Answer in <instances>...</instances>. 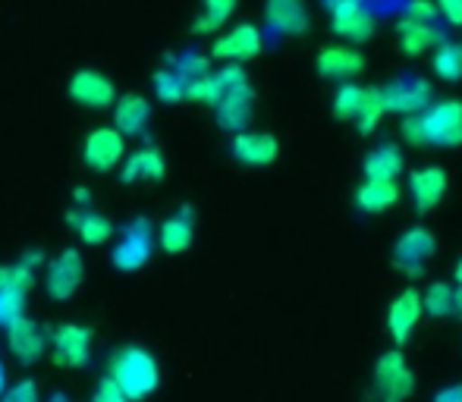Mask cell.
Instances as JSON below:
<instances>
[{
    "label": "cell",
    "instance_id": "42",
    "mask_svg": "<svg viewBox=\"0 0 462 402\" xmlns=\"http://www.w3.org/2000/svg\"><path fill=\"white\" fill-rule=\"evenodd\" d=\"M73 201L76 205H88V201H92V192H88L86 186H79V189L73 192Z\"/></svg>",
    "mask_w": 462,
    "mask_h": 402
},
{
    "label": "cell",
    "instance_id": "4",
    "mask_svg": "<svg viewBox=\"0 0 462 402\" xmlns=\"http://www.w3.org/2000/svg\"><path fill=\"white\" fill-rule=\"evenodd\" d=\"M154 251V226L148 217H135L133 224H126L123 230V239L116 242V249L110 251V261H114L116 270L123 274H133V270H142L148 264Z\"/></svg>",
    "mask_w": 462,
    "mask_h": 402
},
{
    "label": "cell",
    "instance_id": "16",
    "mask_svg": "<svg viewBox=\"0 0 462 402\" xmlns=\"http://www.w3.org/2000/svg\"><path fill=\"white\" fill-rule=\"evenodd\" d=\"M230 151L245 167H268L280 158V142L271 132H236L230 142Z\"/></svg>",
    "mask_w": 462,
    "mask_h": 402
},
{
    "label": "cell",
    "instance_id": "34",
    "mask_svg": "<svg viewBox=\"0 0 462 402\" xmlns=\"http://www.w3.org/2000/svg\"><path fill=\"white\" fill-rule=\"evenodd\" d=\"M220 98H224V86H220L217 73L201 76V79L189 82V88H186V101H199V104H208V107H214Z\"/></svg>",
    "mask_w": 462,
    "mask_h": 402
},
{
    "label": "cell",
    "instance_id": "17",
    "mask_svg": "<svg viewBox=\"0 0 462 402\" xmlns=\"http://www.w3.org/2000/svg\"><path fill=\"white\" fill-rule=\"evenodd\" d=\"M195 239V207L183 205L171 214V217L161 220L158 226V245L164 255H183Z\"/></svg>",
    "mask_w": 462,
    "mask_h": 402
},
{
    "label": "cell",
    "instance_id": "3",
    "mask_svg": "<svg viewBox=\"0 0 462 402\" xmlns=\"http://www.w3.org/2000/svg\"><path fill=\"white\" fill-rule=\"evenodd\" d=\"M415 393V374L400 349H390L374 361L371 402H406Z\"/></svg>",
    "mask_w": 462,
    "mask_h": 402
},
{
    "label": "cell",
    "instance_id": "6",
    "mask_svg": "<svg viewBox=\"0 0 462 402\" xmlns=\"http://www.w3.org/2000/svg\"><path fill=\"white\" fill-rule=\"evenodd\" d=\"M381 101L383 110L393 114L412 116L431 104V86L421 79L419 73H400L396 79H390L387 86H381Z\"/></svg>",
    "mask_w": 462,
    "mask_h": 402
},
{
    "label": "cell",
    "instance_id": "5",
    "mask_svg": "<svg viewBox=\"0 0 462 402\" xmlns=\"http://www.w3.org/2000/svg\"><path fill=\"white\" fill-rule=\"evenodd\" d=\"M92 340L95 330L86 327V324H60V327L51 330L48 343H51V355H54L57 368H82L92 355Z\"/></svg>",
    "mask_w": 462,
    "mask_h": 402
},
{
    "label": "cell",
    "instance_id": "13",
    "mask_svg": "<svg viewBox=\"0 0 462 402\" xmlns=\"http://www.w3.org/2000/svg\"><path fill=\"white\" fill-rule=\"evenodd\" d=\"M6 349H10L19 365H35L44 355V349H48V333L23 315L6 327Z\"/></svg>",
    "mask_w": 462,
    "mask_h": 402
},
{
    "label": "cell",
    "instance_id": "38",
    "mask_svg": "<svg viewBox=\"0 0 462 402\" xmlns=\"http://www.w3.org/2000/svg\"><path fill=\"white\" fill-rule=\"evenodd\" d=\"M92 402H129V399H126V393H123L120 387L114 384V380L101 378V380H97V387H95Z\"/></svg>",
    "mask_w": 462,
    "mask_h": 402
},
{
    "label": "cell",
    "instance_id": "26",
    "mask_svg": "<svg viewBox=\"0 0 462 402\" xmlns=\"http://www.w3.org/2000/svg\"><path fill=\"white\" fill-rule=\"evenodd\" d=\"M69 224H73V230L79 233V239L86 245H104L114 236V224H110L104 214H95V211H88V214L69 211Z\"/></svg>",
    "mask_w": 462,
    "mask_h": 402
},
{
    "label": "cell",
    "instance_id": "9",
    "mask_svg": "<svg viewBox=\"0 0 462 402\" xmlns=\"http://www.w3.org/2000/svg\"><path fill=\"white\" fill-rule=\"evenodd\" d=\"M123 154H126V139H123L114 126L92 129L86 145H82V160H86V167L95 173L114 170V167L123 160Z\"/></svg>",
    "mask_w": 462,
    "mask_h": 402
},
{
    "label": "cell",
    "instance_id": "33",
    "mask_svg": "<svg viewBox=\"0 0 462 402\" xmlns=\"http://www.w3.org/2000/svg\"><path fill=\"white\" fill-rule=\"evenodd\" d=\"M167 67H173L177 69L180 76H183L186 82H195V79H201V76H208L211 73V63H208V57L205 54H199L195 48H189V50H183L180 57H171V63Z\"/></svg>",
    "mask_w": 462,
    "mask_h": 402
},
{
    "label": "cell",
    "instance_id": "22",
    "mask_svg": "<svg viewBox=\"0 0 462 402\" xmlns=\"http://www.w3.org/2000/svg\"><path fill=\"white\" fill-rule=\"evenodd\" d=\"M167 173V158L161 154V148L145 145L139 151L129 154V160L123 164V183L135 186V183H158Z\"/></svg>",
    "mask_w": 462,
    "mask_h": 402
},
{
    "label": "cell",
    "instance_id": "44",
    "mask_svg": "<svg viewBox=\"0 0 462 402\" xmlns=\"http://www.w3.org/2000/svg\"><path fill=\"white\" fill-rule=\"evenodd\" d=\"M453 287H459V289H462V258H459L457 270H453Z\"/></svg>",
    "mask_w": 462,
    "mask_h": 402
},
{
    "label": "cell",
    "instance_id": "21",
    "mask_svg": "<svg viewBox=\"0 0 462 402\" xmlns=\"http://www.w3.org/2000/svg\"><path fill=\"white\" fill-rule=\"evenodd\" d=\"M264 19L277 35H305L309 32V6L305 0H268Z\"/></svg>",
    "mask_w": 462,
    "mask_h": 402
},
{
    "label": "cell",
    "instance_id": "25",
    "mask_svg": "<svg viewBox=\"0 0 462 402\" xmlns=\"http://www.w3.org/2000/svg\"><path fill=\"white\" fill-rule=\"evenodd\" d=\"M400 201V189L396 183H383V179H365L356 192V207L362 214H381Z\"/></svg>",
    "mask_w": 462,
    "mask_h": 402
},
{
    "label": "cell",
    "instance_id": "37",
    "mask_svg": "<svg viewBox=\"0 0 462 402\" xmlns=\"http://www.w3.org/2000/svg\"><path fill=\"white\" fill-rule=\"evenodd\" d=\"M406 19H412V23H438V6L431 0H412L406 10Z\"/></svg>",
    "mask_w": 462,
    "mask_h": 402
},
{
    "label": "cell",
    "instance_id": "31",
    "mask_svg": "<svg viewBox=\"0 0 462 402\" xmlns=\"http://www.w3.org/2000/svg\"><path fill=\"white\" fill-rule=\"evenodd\" d=\"M152 82H154V95H158V98L164 101V104H177V101L186 98L189 82L173 67L158 69V73L152 76Z\"/></svg>",
    "mask_w": 462,
    "mask_h": 402
},
{
    "label": "cell",
    "instance_id": "14",
    "mask_svg": "<svg viewBox=\"0 0 462 402\" xmlns=\"http://www.w3.org/2000/svg\"><path fill=\"white\" fill-rule=\"evenodd\" d=\"M419 317H421V293L415 287L402 289L387 308V330H390V340L396 346H406L409 336L415 333L419 327Z\"/></svg>",
    "mask_w": 462,
    "mask_h": 402
},
{
    "label": "cell",
    "instance_id": "39",
    "mask_svg": "<svg viewBox=\"0 0 462 402\" xmlns=\"http://www.w3.org/2000/svg\"><path fill=\"white\" fill-rule=\"evenodd\" d=\"M434 6H438V16L462 29V0H434Z\"/></svg>",
    "mask_w": 462,
    "mask_h": 402
},
{
    "label": "cell",
    "instance_id": "10",
    "mask_svg": "<svg viewBox=\"0 0 462 402\" xmlns=\"http://www.w3.org/2000/svg\"><path fill=\"white\" fill-rule=\"evenodd\" d=\"M258 54H262V32H258L252 23L233 25V29L224 32L211 48V57L226 60V63H239V67Z\"/></svg>",
    "mask_w": 462,
    "mask_h": 402
},
{
    "label": "cell",
    "instance_id": "29",
    "mask_svg": "<svg viewBox=\"0 0 462 402\" xmlns=\"http://www.w3.org/2000/svg\"><path fill=\"white\" fill-rule=\"evenodd\" d=\"M236 4L239 0H201V16L195 19L192 32H199V35H205V32H217L220 25L233 16Z\"/></svg>",
    "mask_w": 462,
    "mask_h": 402
},
{
    "label": "cell",
    "instance_id": "20",
    "mask_svg": "<svg viewBox=\"0 0 462 402\" xmlns=\"http://www.w3.org/2000/svg\"><path fill=\"white\" fill-rule=\"evenodd\" d=\"M152 120V101L145 95H123L114 101V129L123 139H135L148 129Z\"/></svg>",
    "mask_w": 462,
    "mask_h": 402
},
{
    "label": "cell",
    "instance_id": "46",
    "mask_svg": "<svg viewBox=\"0 0 462 402\" xmlns=\"http://www.w3.org/2000/svg\"><path fill=\"white\" fill-rule=\"evenodd\" d=\"M4 390H6V368H4V361H0V397H4Z\"/></svg>",
    "mask_w": 462,
    "mask_h": 402
},
{
    "label": "cell",
    "instance_id": "19",
    "mask_svg": "<svg viewBox=\"0 0 462 402\" xmlns=\"http://www.w3.org/2000/svg\"><path fill=\"white\" fill-rule=\"evenodd\" d=\"M315 69L318 76H324V79H353V76H359L362 69H365V57H362V50L356 48H340V44H330V48H324L321 54H318L315 60Z\"/></svg>",
    "mask_w": 462,
    "mask_h": 402
},
{
    "label": "cell",
    "instance_id": "18",
    "mask_svg": "<svg viewBox=\"0 0 462 402\" xmlns=\"http://www.w3.org/2000/svg\"><path fill=\"white\" fill-rule=\"evenodd\" d=\"M447 186H450V177H447L444 167H421L409 177V192H412L415 211L428 214L444 201Z\"/></svg>",
    "mask_w": 462,
    "mask_h": 402
},
{
    "label": "cell",
    "instance_id": "15",
    "mask_svg": "<svg viewBox=\"0 0 462 402\" xmlns=\"http://www.w3.org/2000/svg\"><path fill=\"white\" fill-rule=\"evenodd\" d=\"M214 114H217V126L226 132H245L255 114V92L252 86H239L224 92V98L214 104Z\"/></svg>",
    "mask_w": 462,
    "mask_h": 402
},
{
    "label": "cell",
    "instance_id": "45",
    "mask_svg": "<svg viewBox=\"0 0 462 402\" xmlns=\"http://www.w3.org/2000/svg\"><path fill=\"white\" fill-rule=\"evenodd\" d=\"M48 402H73V399H69L67 393H60V390H57V393H51Z\"/></svg>",
    "mask_w": 462,
    "mask_h": 402
},
{
    "label": "cell",
    "instance_id": "28",
    "mask_svg": "<svg viewBox=\"0 0 462 402\" xmlns=\"http://www.w3.org/2000/svg\"><path fill=\"white\" fill-rule=\"evenodd\" d=\"M434 76L444 82H459L462 79V44H453V41H440L434 48Z\"/></svg>",
    "mask_w": 462,
    "mask_h": 402
},
{
    "label": "cell",
    "instance_id": "27",
    "mask_svg": "<svg viewBox=\"0 0 462 402\" xmlns=\"http://www.w3.org/2000/svg\"><path fill=\"white\" fill-rule=\"evenodd\" d=\"M371 32H374V19L368 16L365 6H356V10H346V13H340V16H334V35L346 38V41H353V44L371 38Z\"/></svg>",
    "mask_w": 462,
    "mask_h": 402
},
{
    "label": "cell",
    "instance_id": "30",
    "mask_svg": "<svg viewBox=\"0 0 462 402\" xmlns=\"http://www.w3.org/2000/svg\"><path fill=\"white\" fill-rule=\"evenodd\" d=\"M453 296H457L453 283H431L421 293V311H428L431 317H453Z\"/></svg>",
    "mask_w": 462,
    "mask_h": 402
},
{
    "label": "cell",
    "instance_id": "41",
    "mask_svg": "<svg viewBox=\"0 0 462 402\" xmlns=\"http://www.w3.org/2000/svg\"><path fill=\"white\" fill-rule=\"evenodd\" d=\"M431 402H462V380H459V384L444 387V390H438Z\"/></svg>",
    "mask_w": 462,
    "mask_h": 402
},
{
    "label": "cell",
    "instance_id": "7",
    "mask_svg": "<svg viewBox=\"0 0 462 402\" xmlns=\"http://www.w3.org/2000/svg\"><path fill=\"white\" fill-rule=\"evenodd\" d=\"M438 251V239L428 226H412L393 242V268L406 277H419Z\"/></svg>",
    "mask_w": 462,
    "mask_h": 402
},
{
    "label": "cell",
    "instance_id": "35",
    "mask_svg": "<svg viewBox=\"0 0 462 402\" xmlns=\"http://www.w3.org/2000/svg\"><path fill=\"white\" fill-rule=\"evenodd\" d=\"M383 114H387V110H383V101H381V88H365V104H362L359 116H356V123H359V132L362 135L374 132V126L381 123Z\"/></svg>",
    "mask_w": 462,
    "mask_h": 402
},
{
    "label": "cell",
    "instance_id": "1",
    "mask_svg": "<svg viewBox=\"0 0 462 402\" xmlns=\"http://www.w3.org/2000/svg\"><path fill=\"white\" fill-rule=\"evenodd\" d=\"M402 139L421 148H459L462 145V101H434L421 114L406 116Z\"/></svg>",
    "mask_w": 462,
    "mask_h": 402
},
{
    "label": "cell",
    "instance_id": "2",
    "mask_svg": "<svg viewBox=\"0 0 462 402\" xmlns=\"http://www.w3.org/2000/svg\"><path fill=\"white\" fill-rule=\"evenodd\" d=\"M107 378L126 393L129 402L148 399L161 384V368L154 355L142 346H123L110 355V371Z\"/></svg>",
    "mask_w": 462,
    "mask_h": 402
},
{
    "label": "cell",
    "instance_id": "8",
    "mask_svg": "<svg viewBox=\"0 0 462 402\" xmlns=\"http://www.w3.org/2000/svg\"><path fill=\"white\" fill-rule=\"evenodd\" d=\"M82 277H86V261H82L79 249H63L54 261L48 264V296L54 302H69L82 287Z\"/></svg>",
    "mask_w": 462,
    "mask_h": 402
},
{
    "label": "cell",
    "instance_id": "36",
    "mask_svg": "<svg viewBox=\"0 0 462 402\" xmlns=\"http://www.w3.org/2000/svg\"><path fill=\"white\" fill-rule=\"evenodd\" d=\"M0 402H42V397H38V384L32 378L16 380L13 387H6Z\"/></svg>",
    "mask_w": 462,
    "mask_h": 402
},
{
    "label": "cell",
    "instance_id": "32",
    "mask_svg": "<svg viewBox=\"0 0 462 402\" xmlns=\"http://www.w3.org/2000/svg\"><path fill=\"white\" fill-rule=\"evenodd\" d=\"M362 104H365V88L353 86V82H343L334 95V116L337 120H356Z\"/></svg>",
    "mask_w": 462,
    "mask_h": 402
},
{
    "label": "cell",
    "instance_id": "24",
    "mask_svg": "<svg viewBox=\"0 0 462 402\" xmlns=\"http://www.w3.org/2000/svg\"><path fill=\"white\" fill-rule=\"evenodd\" d=\"M365 179H383V183H396V177L402 173V151L390 142L377 145L374 151H368L365 164H362Z\"/></svg>",
    "mask_w": 462,
    "mask_h": 402
},
{
    "label": "cell",
    "instance_id": "43",
    "mask_svg": "<svg viewBox=\"0 0 462 402\" xmlns=\"http://www.w3.org/2000/svg\"><path fill=\"white\" fill-rule=\"evenodd\" d=\"M453 317L462 321V289L457 287V296H453Z\"/></svg>",
    "mask_w": 462,
    "mask_h": 402
},
{
    "label": "cell",
    "instance_id": "40",
    "mask_svg": "<svg viewBox=\"0 0 462 402\" xmlns=\"http://www.w3.org/2000/svg\"><path fill=\"white\" fill-rule=\"evenodd\" d=\"M321 6L330 16H340V13L356 10V6H365V0H321Z\"/></svg>",
    "mask_w": 462,
    "mask_h": 402
},
{
    "label": "cell",
    "instance_id": "23",
    "mask_svg": "<svg viewBox=\"0 0 462 402\" xmlns=\"http://www.w3.org/2000/svg\"><path fill=\"white\" fill-rule=\"evenodd\" d=\"M396 41H400L402 54L419 57L425 50H434L440 41H444V32L434 23H412V19H400L396 25Z\"/></svg>",
    "mask_w": 462,
    "mask_h": 402
},
{
    "label": "cell",
    "instance_id": "11",
    "mask_svg": "<svg viewBox=\"0 0 462 402\" xmlns=\"http://www.w3.org/2000/svg\"><path fill=\"white\" fill-rule=\"evenodd\" d=\"M35 283V268H29L25 261L10 264V277L0 287V327H10L13 321L25 315V293Z\"/></svg>",
    "mask_w": 462,
    "mask_h": 402
},
{
    "label": "cell",
    "instance_id": "12",
    "mask_svg": "<svg viewBox=\"0 0 462 402\" xmlns=\"http://www.w3.org/2000/svg\"><path fill=\"white\" fill-rule=\"evenodd\" d=\"M69 98L76 104H82V107L107 110V107H114V101H116V88H114V82L104 73H97V69H76V73L69 76Z\"/></svg>",
    "mask_w": 462,
    "mask_h": 402
}]
</instances>
